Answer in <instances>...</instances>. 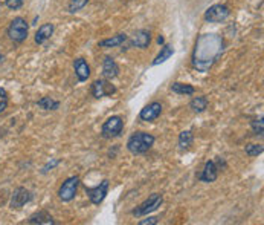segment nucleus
Listing matches in <instances>:
<instances>
[{
    "label": "nucleus",
    "mask_w": 264,
    "mask_h": 225,
    "mask_svg": "<svg viewBox=\"0 0 264 225\" xmlns=\"http://www.w3.org/2000/svg\"><path fill=\"white\" fill-rule=\"evenodd\" d=\"M154 144V136L147 132H136L127 141V149L133 155H142L151 149Z\"/></svg>",
    "instance_id": "nucleus-1"
},
{
    "label": "nucleus",
    "mask_w": 264,
    "mask_h": 225,
    "mask_svg": "<svg viewBox=\"0 0 264 225\" xmlns=\"http://www.w3.org/2000/svg\"><path fill=\"white\" fill-rule=\"evenodd\" d=\"M28 31H29L28 22L23 19V17H15V19L9 23L6 34H8L9 40H12L14 43H23L28 39Z\"/></svg>",
    "instance_id": "nucleus-2"
},
{
    "label": "nucleus",
    "mask_w": 264,
    "mask_h": 225,
    "mask_svg": "<svg viewBox=\"0 0 264 225\" xmlns=\"http://www.w3.org/2000/svg\"><path fill=\"white\" fill-rule=\"evenodd\" d=\"M162 202H164L162 195L153 193L151 196H148V199H145L142 204H139L132 213H133V216H136V218H139V216H147V215H150V213H153V212H156L157 209H159V207L162 205Z\"/></svg>",
    "instance_id": "nucleus-3"
},
{
    "label": "nucleus",
    "mask_w": 264,
    "mask_h": 225,
    "mask_svg": "<svg viewBox=\"0 0 264 225\" xmlns=\"http://www.w3.org/2000/svg\"><path fill=\"white\" fill-rule=\"evenodd\" d=\"M122 129H124V121H122L121 116L115 115L104 121V124L101 127V135L104 138H107V140H112V138H116L122 133Z\"/></svg>",
    "instance_id": "nucleus-4"
},
{
    "label": "nucleus",
    "mask_w": 264,
    "mask_h": 225,
    "mask_svg": "<svg viewBox=\"0 0 264 225\" xmlns=\"http://www.w3.org/2000/svg\"><path fill=\"white\" fill-rule=\"evenodd\" d=\"M229 14H231V11L226 5L217 3V5L209 6L205 11V20L209 22V23H221L227 19V17H229Z\"/></svg>",
    "instance_id": "nucleus-5"
},
{
    "label": "nucleus",
    "mask_w": 264,
    "mask_h": 225,
    "mask_svg": "<svg viewBox=\"0 0 264 225\" xmlns=\"http://www.w3.org/2000/svg\"><path fill=\"white\" fill-rule=\"evenodd\" d=\"M78 185H80V178L78 176H70L67 178L60 190H58V196L63 202H70L75 196H77V190H78Z\"/></svg>",
    "instance_id": "nucleus-6"
},
{
    "label": "nucleus",
    "mask_w": 264,
    "mask_h": 225,
    "mask_svg": "<svg viewBox=\"0 0 264 225\" xmlns=\"http://www.w3.org/2000/svg\"><path fill=\"white\" fill-rule=\"evenodd\" d=\"M86 193H87V196H89V199H90L92 204L99 205L105 199L107 193H109V179L101 181L95 187H86Z\"/></svg>",
    "instance_id": "nucleus-7"
},
{
    "label": "nucleus",
    "mask_w": 264,
    "mask_h": 225,
    "mask_svg": "<svg viewBox=\"0 0 264 225\" xmlns=\"http://www.w3.org/2000/svg\"><path fill=\"white\" fill-rule=\"evenodd\" d=\"M34 198L32 192L25 187H19L14 190V193L11 196V201H9V207L12 210H20L23 205H26L28 202H31Z\"/></svg>",
    "instance_id": "nucleus-8"
},
{
    "label": "nucleus",
    "mask_w": 264,
    "mask_h": 225,
    "mask_svg": "<svg viewBox=\"0 0 264 225\" xmlns=\"http://www.w3.org/2000/svg\"><path fill=\"white\" fill-rule=\"evenodd\" d=\"M116 92V88L107 80H95L92 84V95L99 100L102 97H112Z\"/></svg>",
    "instance_id": "nucleus-9"
},
{
    "label": "nucleus",
    "mask_w": 264,
    "mask_h": 225,
    "mask_svg": "<svg viewBox=\"0 0 264 225\" xmlns=\"http://www.w3.org/2000/svg\"><path fill=\"white\" fill-rule=\"evenodd\" d=\"M162 113V105L159 101H153L150 105H147L142 111L139 112L140 121H145V123H151V121L157 119Z\"/></svg>",
    "instance_id": "nucleus-10"
},
{
    "label": "nucleus",
    "mask_w": 264,
    "mask_h": 225,
    "mask_svg": "<svg viewBox=\"0 0 264 225\" xmlns=\"http://www.w3.org/2000/svg\"><path fill=\"white\" fill-rule=\"evenodd\" d=\"M219 176V166L217 161H208L200 173L199 179L202 182H214Z\"/></svg>",
    "instance_id": "nucleus-11"
},
{
    "label": "nucleus",
    "mask_w": 264,
    "mask_h": 225,
    "mask_svg": "<svg viewBox=\"0 0 264 225\" xmlns=\"http://www.w3.org/2000/svg\"><path fill=\"white\" fill-rule=\"evenodd\" d=\"M102 75L105 80H113L119 75V66L112 57H105L102 61Z\"/></svg>",
    "instance_id": "nucleus-12"
},
{
    "label": "nucleus",
    "mask_w": 264,
    "mask_h": 225,
    "mask_svg": "<svg viewBox=\"0 0 264 225\" xmlns=\"http://www.w3.org/2000/svg\"><path fill=\"white\" fill-rule=\"evenodd\" d=\"M74 69H75V75L78 78V81H87V78L90 77V67L87 64V61L80 57L74 61Z\"/></svg>",
    "instance_id": "nucleus-13"
},
{
    "label": "nucleus",
    "mask_w": 264,
    "mask_h": 225,
    "mask_svg": "<svg viewBox=\"0 0 264 225\" xmlns=\"http://www.w3.org/2000/svg\"><path fill=\"white\" fill-rule=\"evenodd\" d=\"M54 34V25L52 23H44L39 28V31L35 32V43L43 45L46 40L50 39V36Z\"/></svg>",
    "instance_id": "nucleus-14"
},
{
    "label": "nucleus",
    "mask_w": 264,
    "mask_h": 225,
    "mask_svg": "<svg viewBox=\"0 0 264 225\" xmlns=\"http://www.w3.org/2000/svg\"><path fill=\"white\" fill-rule=\"evenodd\" d=\"M150 42H151L150 32L145 31V29H140V31H137V32L134 34V37H133V40H132V45L136 46V48H140V49H145V48H148Z\"/></svg>",
    "instance_id": "nucleus-15"
},
{
    "label": "nucleus",
    "mask_w": 264,
    "mask_h": 225,
    "mask_svg": "<svg viewBox=\"0 0 264 225\" xmlns=\"http://www.w3.org/2000/svg\"><path fill=\"white\" fill-rule=\"evenodd\" d=\"M28 224H44V225H55V221H54V218H52V216H50L47 212H44V210H40V212L34 213V215L29 218Z\"/></svg>",
    "instance_id": "nucleus-16"
},
{
    "label": "nucleus",
    "mask_w": 264,
    "mask_h": 225,
    "mask_svg": "<svg viewBox=\"0 0 264 225\" xmlns=\"http://www.w3.org/2000/svg\"><path fill=\"white\" fill-rule=\"evenodd\" d=\"M126 40H127L126 34H116V36H113V37H110V39L101 40L98 45H99V48H116V46H121Z\"/></svg>",
    "instance_id": "nucleus-17"
},
{
    "label": "nucleus",
    "mask_w": 264,
    "mask_h": 225,
    "mask_svg": "<svg viewBox=\"0 0 264 225\" xmlns=\"http://www.w3.org/2000/svg\"><path fill=\"white\" fill-rule=\"evenodd\" d=\"M171 91L174 94H177V95H192L196 92V88H194V86H191V84H186V83L176 81V83L171 84Z\"/></svg>",
    "instance_id": "nucleus-18"
},
{
    "label": "nucleus",
    "mask_w": 264,
    "mask_h": 225,
    "mask_svg": "<svg viewBox=\"0 0 264 225\" xmlns=\"http://www.w3.org/2000/svg\"><path fill=\"white\" fill-rule=\"evenodd\" d=\"M189 108L192 109V112H196V113L205 112V111L208 109V98H206L205 95L192 98L191 103H189Z\"/></svg>",
    "instance_id": "nucleus-19"
},
{
    "label": "nucleus",
    "mask_w": 264,
    "mask_h": 225,
    "mask_svg": "<svg viewBox=\"0 0 264 225\" xmlns=\"http://www.w3.org/2000/svg\"><path fill=\"white\" fill-rule=\"evenodd\" d=\"M174 54V48L173 46H170V45H165L162 49H161V53L157 54V57L153 60V66H157V64H161V63H165L171 56Z\"/></svg>",
    "instance_id": "nucleus-20"
},
{
    "label": "nucleus",
    "mask_w": 264,
    "mask_h": 225,
    "mask_svg": "<svg viewBox=\"0 0 264 225\" xmlns=\"http://www.w3.org/2000/svg\"><path fill=\"white\" fill-rule=\"evenodd\" d=\"M192 143H194V135H192L191 130H183L179 135V149L180 150H188Z\"/></svg>",
    "instance_id": "nucleus-21"
},
{
    "label": "nucleus",
    "mask_w": 264,
    "mask_h": 225,
    "mask_svg": "<svg viewBox=\"0 0 264 225\" xmlns=\"http://www.w3.org/2000/svg\"><path fill=\"white\" fill-rule=\"evenodd\" d=\"M37 106L42 108L43 111H57L60 108V103L50 97H43L37 101Z\"/></svg>",
    "instance_id": "nucleus-22"
},
{
    "label": "nucleus",
    "mask_w": 264,
    "mask_h": 225,
    "mask_svg": "<svg viewBox=\"0 0 264 225\" xmlns=\"http://www.w3.org/2000/svg\"><path fill=\"white\" fill-rule=\"evenodd\" d=\"M87 3H89V0H70V3L67 5V11L70 14H75V12L81 11Z\"/></svg>",
    "instance_id": "nucleus-23"
},
{
    "label": "nucleus",
    "mask_w": 264,
    "mask_h": 225,
    "mask_svg": "<svg viewBox=\"0 0 264 225\" xmlns=\"http://www.w3.org/2000/svg\"><path fill=\"white\" fill-rule=\"evenodd\" d=\"M244 150L249 157H258V155H261L264 152V147H263V144H248Z\"/></svg>",
    "instance_id": "nucleus-24"
},
{
    "label": "nucleus",
    "mask_w": 264,
    "mask_h": 225,
    "mask_svg": "<svg viewBox=\"0 0 264 225\" xmlns=\"http://www.w3.org/2000/svg\"><path fill=\"white\" fill-rule=\"evenodd\" d=\"M251 127H252V130H254V135H257V136H263V133H264V123H263V118H260V119H254L252 123H251Z\"/></svg>",
    "instance_id": "nucleus-25"
},
{
    "label": "nucleus",
    "mask_w": 264,
    "mask_h": 225,
    "mask_svg": "<svg viewBox=\"0 0 264 225\" xmlns=\"http://www.w3.org/2000/svg\"><path fill=\"white\" fill-rule=\"evenodd\" d=\"M23 2L25 0H5V3L9 9H20L23 6Z\"/></svg>",
    "instance_id": "nucleus-26"
},
{
    "label": "nucleus",
    "mask_w": 264,
    "mask_h": 225,
    "mask_svg": "<svg viewBox=\"0 0 264 225\" xmlns=\"http://www.w3.org/2000/svg\"><path fill=\"white\" fill-rule=\"evenodd\" d=\"M60 163H61V160H52V161H49V163L43 167L42 173H47L49 170H54V169H55Z\"/></svg>",
    "instance_id": "nucleus-27"
},
{
    "label": "nucleus",
    "mask_w": 264,
    "mask_h": 225,
    "mask_svg": "<svg viewBox=\"0 0 264 225\" xmlns=\"http://www.w3.org/2000/svg\"><path fill=\"white\" fill-rule=\"evenodd\" d=\"M157 222H159L157 218H147V219L139 221V225H156Z\"/></svg>",
    "instance_id": "nucleus-28"
},
{
    "label": "nucleus",
    "mask_w": 264,
    "mask_h": 225,
    "mask_svg": "<svg viewBox=\"0 0 264 225\" xmlns=\"http://www.w3.org/2000/svg\"><path fill=\"white\" fill-rule=\"evenodd\" d=\"M8 108V100H0V113Z\"/></svg>",
    "instance_id": "nucleus-29"
},
{
    "label": "nucleus",
    "mask_w": 264,
    "mask_h": 225,
    "mask_svg": "<svg viewBox=\"0 0 264 225\" xmlns=\"http://www.w3.org/2000/svg\"><path fill=\"white\" fill-rule=\"evenodd\" d=\"M0 100H8V94L3 88H0Z\"/></svg>",
    "instance_id": "nucleus-30"
},
{
    "label": "nucleus",
    "mask_w": 264,
    "mask_h": 225,
    "mask_svg": "<svg viewBox=\"0 0 264 225\" xmlns=\"http://www.w3.org/2000/svg\"><path fill=\"white\" fill-rule=\"evenodd\" d=\"M164 42H165V40H164V37H162V36L157 37V43H159V45H164Z\"/></svg>",
    "instance_id": "nucleus-31"
},
{
    "label": "nucleus",
    "mask_w": 264,
    "mask_h": 225,
    "mask_svg": "<svg viewBox=\"0 0 264 225\" xmlns=\"http://www.w3.org/2000/svg\"><path fill=\"white\" fill-rule=\"evenodd\" d=\"M3 60V56H2V53H0V61H2Z\"/></svg>",
    "instance_id": "nucleus-32"
}]
</instances>
